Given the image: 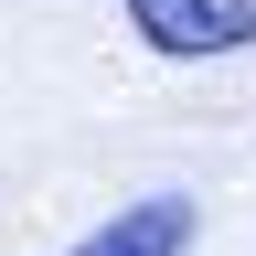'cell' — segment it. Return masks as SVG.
<instances>
[{
  "instance_id": "6da1fadb",
  "label": "cell",
  "mask_w": 256,
  "mask_h": 256,
  "mask_svg": "<svg viewBox=\"0 0 256 256\" xmlns=\"http://www.w3.org/2000/svg\"><path fill=\"white\" fill-rule=\"evenodd\" d=\"M128 32L171 64H203V54H246L256 43V0H128Z\"/></svg>"
},
{
  "instance_id": "7a4b0ae2",
  "label": "cell",
  "mask_w": 256,
  "mask_h": 256,
  "mask_svg": "<svg viewBox=\"0 0 256 256\" xmlns=\"http://www.w3.org/2000/svg\"><path fill=\"white\" fill-rule=\"evenodd\" d=\"M192 235H203V214H192L182 192H150V203H118L86 246H64V256H192Z\"/></svg>"
}]
</instances>
